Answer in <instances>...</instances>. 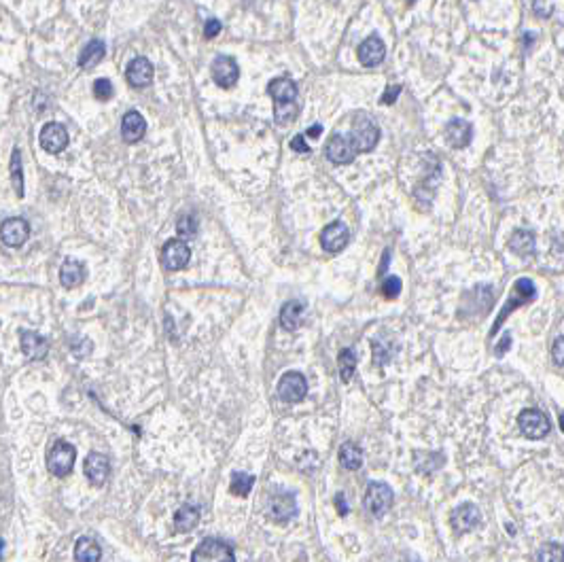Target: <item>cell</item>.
Returning a JSON list of instances; mask_svg holds the SVG:
<instances>
[{"mask_svg":"<svg viewBox=\"0 0 564 562\" xmlns=\"http://www.w3.org/2000/svg\"><path fill=\"white\" fill-rule=\"evenodd\" d=\"M325 153H327V159L338 166L342 164H350L356 151H354V144L350 140V136L346 134H335L327 140V147H325Z\"/></svg>","mask_w":564,"mask_h":562,"instance_id":"5bb4252c","label":"cell"},{"mask_svg":"<svg viewBox=\"0 0 564 562\" xmlns=\"http://www.w3.org/2000/svg\"><path fill=\"white\" fill-rule=\"evenodd\" d=\"M517 427L529 439H543L551 431L549 418L539 410H522L517 416Z\"/></svg>","mask_w":564,"mask_h":562,"instance_id":"52a82bcc","label":"cell"},{"mask_svg":"<svg viewBox=\"0 0 564 562\" xmlns=\"http://www.w3.org/2000/svg\"><path fill=\"white\" fill-rule=\"evenodd\" d=\"M509 342H511V338H509V333H507V336L503 338V346H499V348H497V354H503V352L509 348Z\"/></svg>","mask_w":564,"mask_h":562,"instance_id":"7bdbcfd3","label":"cell"},{"mask_svg":"<svg viewBox=\"0 0 564 562\" xmlns=\"http://www.w3.org/2000/svg\"><path fill=\"white\" fill-rule=\"evenodd\" d=\"M85 475H88V479L92 481L94 486H104L106 484V479H108V475H110V463H108V458L104 456V454H100V452H92V454H88V458H85Z\"/></svg>","mask_w":564,"mask_h":562,"instance_id":"e0dca14e","label":"cell"},{"mask_svg":"<svg viewBox=\"0 0 564 562\" xmlns=\"http://www.w3.org/2000/svg\"><path fill=\"white\" fill-rule=\"evenodd\" d=\"M304 318V304L301 301H289L280 310V325L287 331H295L301 325Z\"/></svg>","mask_w":564,"mask_h":562,"instance_id":"d4e9b609","label":"cell"},{"mask_svg":"<svg viewBox=\"0 0 564 562\" xmlns=\"http://www.w3.org/2000/svg\"><path fill=\"white\" fill-rule=\"evenodd\" d=\"M509 249L515 253V255H522V257H529L535 253V235L526 229H517L511 240H509Z\"/></svg>","mask_w":564,"mask_h":562,"instance_id":"83f0119b","label":"cell"},{"mask_svg":"<svg viewBox=\"0 0 564 562\" xmlns=\"http://www.w3.org/2000/svg\"><path fill=\"white\" fill-rule=\"evenodd\" d=\"M562 348H564V340L562 336L554 342V361H556V365L560 367L564 363V354H562Z\"/></svg>","mask_w":564,"mask_h":562,"instance_id":"f35d334b","label":"cell"},{"mask_svg":"<svg viewBox=\"0 0 564 562\" xmlns=\"http://www.w3.org/2000/svg\"><path fill=\"white\" fill-rule=\"evenodd\" d=\"M291 149H293V151H297V153H308V151H310V147L306 144V136H304V134H297V136L291 140Z\"/></svg>","mask_w":564,"mask_h":562,"instance_id":"ab89813d","label":"cell"},{"mask_svg":"<svg viewBox=\"0 0 564 562\" xmlns=\"http://www.w3.org/2000/svg\"><path fill=\"white\" fill-rule=\"evenodd\" d=\"M320 132H322V126H312V128H308L306 136H310V138H318V136H320Z\"/></svg>","mask_w":564,"mask_h":562,"instance_id":"b9f144b4","label":"cell"},{"mask_svg":"<svg viewBox=\"0 0 564 562\" xmlns=\"http://www.w3.org/2000/svg\"><path fill=\"white\" fill-rule=\"evenodd\" d=\"M85 280V265L76 259H66L60 267V283L66 289H76Z\"/></svg>","mask_w":564,"mask_h":562,"instance_id":"603a6c76","label":"cell"},{"mask_svg":"<svg viewBox=\"0 0 564 562\" xmlns=\"http://www.w3.org/2000/svg\"><path fill=\"white\" fill-rule=\"evenodd\" d=\"M308 392V382L299 372H287L278 382V397L287 404H297Z\"/></svg>","mask_w":564,"mask_h":562,"instance_id":"9c48e42d","label":"cell"},{"mask_svg":"<svg viewBox=\"0 0 564 562\" xmlns=\"http://www.w3.org/2000/svg\"><path fill=\"white\" fill-rule=\"evenodd\" d=\"M335 507H338V513L340 515H346L348 513V503H346V497L342 493L335 495Z\"/></svg>","mask_w":564,"mask_h":562,"instance_id":"60d3db41","label":"cell"},{"mask_svg":"<svg viewBox=\"0 0 564 562\" xmlns=\"http://www.w3.org/2000/svg\"><path fill=\"white\" fill-rule=\"evenodd\" d=\"M539 562H562V545L560 543H545L539 549Z\"/></svg>","mask_w":564,"mask_h":562,"instance_id":"836d02e7","label":"cell"},{"mask_svg":"<svg viewBox=\"0 0 564 562\" xmlns=\"http://www.w3.org/2000/svg\"><path fill=\"white\" fill-rule=\"evenodd\" d=\"M384 56H386L384 43H382V38L376 36V34L365 38V41L358 45V62L363 66H378V64H382Z\"/></svg>","mask_w":564,"mask_h":562,"instance_id":"ffe728a7","label":"cell"},{"mask_svg":"<svg viewBox=\"0 0 564 562\" xmlns=\"http://www.w3.org/2000/svg\"><path fill=\"white\" fill-rule=\"evenodd\" d=\"M219 32H221V22H219V19H215V17H213V19H208V22H206V26H204V36H206V38H215Z\"/></svg>","mask_w":564,"mask_h":562,"instance_id":"74e56055","label":"cell"},{"mask_svg":"<svg viewBox=\"0 0 564 562\" xmlns=\"http://www.w3.org/2000/svg\"><path fill=\"white\" fill-rule=\"evenodd\" d=\"M410 3H414V0H410Z\"/></svg>","mask_w":564,"mask_h":562,"instance_id":"ee69618b","label":"cell"},{"mask_svg":"<svg viewBox=\"0 0 564 562\" xmlns=\"http://www.w3.org/2000/svg\"><path fill=\"white\" fill-rule=\"evenodd\" d=\"M104 56H106V45L102 43V41H98V38H94L92 43H88L85 45V49L81 51V56H78V66L81 68H94V66H98L102 60H104Z\"/></svg>","mask_w":564,"mask_h":562,"instance_id":"cb8c5ba5","label":"cell"},{"mask_svg":"<svg viewBox=\"0 0 564 562\" xmlns=\"http://www.w3.org/2000/svg\"><path fill=\"white\" fill-rule=\"evenodd\" d=\"M392 501H395V495H392V488L388 484H384V481H370L363 505H365V509L374 518H382V515H386L390 511Z\"/></svg>","mask_w":564,"mask_h":562,"instance_id":"8992f818","label":"cell"},{"mask_svg":"<svg viewBox=\"0 0 564 562\" xmlns=\"http://www.w3.org/2000/svg\"><path fill=\"white\" fill-rule=\"evenodd\" d=\"M191 562H235V554L225 541L208 537L193 549Z\"/></svg>","mask_w":564,"mask_h":562,"instance_id":"5b68a950","label":"cell"},{"mask_svg":"<svg viewBox=\"0 0 564 562\" xmlns=\"http://www.w3.org/2000/svg\"><path fill=\"white\" fill-rule=\"evenodd\" d=\"M199 522V509L195 505H183L174 513V527L179 533H191Z\"/></svg>","mask_w":564,"mask_h":562,"instance_id":"4316f807","label":"cell"},{"mask_svg":"<svg viewBox=\"0 0 564 562\" xmlns=\"http://www.w3.org/2000/svg\"><path fill=\"white\" fill-rule=\"evenodd\" d=\"M76 461V448L64 439H58L51 444L47 452V469L56 477H66Z\"/></svg>","mask_w":564,"mask_h":562,"instance_id":"3957f363","label":"cell"},{"mask_svg":"<svg viewBox=\"0 0 564 562\" xmlns=\"http://www.w3.org/2000/svg\"><path fill=\"white\" fill-rule=\"evenodd\" d=\"M28 235H30V225L26 219L11 217L0 225V240H3V245H7L11 249L22 247L28 240Z\"/></svg>","mask_w":564,"mask_h":562,"instance_id":"7c38bea8","label":"cell"},{"mask_svg":"<svg viewBox=\"0 0 564 562\" xmlns=\"http://www.w3.org/2000/svg\"><path fill=\"white\" fill-rule=\"evenodd\" d=\"M213 78L215 83L223 90H229L238 83L240 78V68H238V62L229 56H219L215 62H213Z\"/></svg>","mask_w":564,"mask_h":562,"instance_id":"4fadbf2b","label":"cell"},{"mask_svg":"<svg viewBox=\"0 0 564 562\" xmlns=\"http://www.w3.org/2000/svg\"><path fill=\"white\" fill-rule=\"evenodd\" d=\"M11 183L19 197H24V170H22V153L19 149H13L11 153Z\"/></svg>","mask_w":564,"mask_h":562,"instance_id":"1f68e13d","label":"cell"},{"mask_svg":"<svg viewBox=\"0 0 564 562\" xmlns=\"http://www.w3.org/2000/svg\"><path fill=\"white\" fill-rule=\"evenodd\" d=\"M481 522V513H479V507L473 505V503H463L458 505L452 515H450V524L452 529L461 535V533H469L473 531L477 524Z\"/></svg>","mask_w":564,"mask_h":562,"instance_id":"9a60e30c","label":"cell"},{"mask_svg":"<svg viewBox=\"0 0 564 562\" xmlns=\"http://www.w3.org/2000/svg\"><path fill=\"white\" fill-rule=\"evenodd\" d=\"M269 515L280 522V524H285L291 518L297 515V503H295V497L291 493H282V495H274L269 499Z\"/></svg>","mask_w":564,"mask_h":562,"instance_id":"2e32d148","label":"cell"},{"mask_svg":"<svg viewBox=\"0 0 564 562\" xmlns=\"http://www.w3.org/2000/svg\"><path fill=\"white\" fill-rule=\"evenodd\" d=\"M38 142H40V147H43V151H47L51 155H58L68 147V132H66V128L62 124L49 122V124L43 126V130H40Z\"/></svg>","mask_w":564,"mask_h":562,"instance_id":"8fae6325","label":"cell"},{"mask_svg":"<svg viewBox=\"0 0 564 562\" xmlns=\"http://www.w3.org/2000/svg\"><path fill=\"white\" fill-rule=\"evenodd\" d=\"M350 140H352L356 153H370L376 149V144L380 140V130L370 117H356L352 124Z\"/></svg>","mask_w":564,"mask_h":562,"instance_id":"277c9868","label":"cell"},{"mask_svg":"<svg viewBox=\"0 0 564 562\" xmlns=\"http://www.w3.org/2000/svg\"><path fill=\"white\" fill-rule=\"evenodd\" d=\"M253 486H255V475L235 471L231 475V481H229V493L235 495V497H247L253 490Z\"/></svg>","mask_w":564,"mask_h":562,"instance_id":"f546056e","label":"cell"},{"mask_svg":"<svg viewBox=\"0 0 564 562\" xmlns=\"http://www.w3.org/2000/svg\"><path fill=\"white\" fill-rule=\"evenodd\" d=\"M535 297H537V289H535V283H533L531 278H520V280H515V285H513V289H511V295H509L507 304L503 306V312L499 314V318H497V323H495L490 336H495V333L501 329V325L505 323V318H507L515 308L531 304Z\"/></svg>","mask_w":564,"mask_h":562,"instance_id":"7a4b0ae2","label":"cell"},{"mask_svg":"<svg viewBox=\"0 0 564 562\" xmlns=\"http://www.w3.org/2000/svg\"><path fill=\"white\" fill-rule=\"evenodd\" d=\"M340 463L348 471L360 469V465H363V450L356 444H352V441H346V444L340 448Z\"/></svg>","mask_w":564,"mask_h":562,"instance_id":"f1b7e54d","label":"cell"},{"mask_svg":"<svg viewBox=\"0 0 564 562\" xmlns=\"http://www.w3.org/2000/svg\"><path fill=\"white\" fill-rule=\"evenodd\" d=\"M144 132H147L144 117L138 110H128L124 115V122H121V136H124V140L134 144V142L142 140Z\"/></svg>","mask_w":564,"mask_h":562,"instance_id":"44dd1931","label":"cell"},{"mask_svg":"<svg viewBox=\"0 0 564 562\" xmlns=\"http://www.w3.org/2000/svg\"><path fill=\"white\" fill-rule=\"evenodd\" d=\"M348 240H350L348 227L342 221H333V223H329L325 229H322L320 247H322V251L335 255V253H342L348 247Z\"/></svg>","mask_w":564,"mask_h":562,"instance_id":"ba28073f","label":"cell"},{"mask_svg":"<svg viewBox=\"0 0 564 562\" xmlns=\"http://www.w3.org/2000/svg\"><path fill=\"white\" fill-rule=\"evenodd\" d=\"M126 78L132 88H147L153 81V64L147 58H134L126 68Z\"/></svg>","mask_w":564,"mask_h":562,"instance_id":"d6986e66","label":"cell"},{"mask_svg":"<svg viewBox=\"0 0 564 562\" xmlns=\"http://www.w3.org/2000/svg\"><path fill=\"white\" fill-rule=\"evenodd\" d=\"M189 259H191V251L185 245V240H179V238L168 240V242L164 245V251H161V263H164V267L170 272L187 267Z\"/></svg>","mask_w":564,"mask_h":562,"instance_id":"30bf717a","label":"cell"},{"mask_svg":"<svg viewBox=\"0 0 564 562\" xmlns=\"http://www.w3.org/2000/svg\"><path fill=\"white\" fill-rule=\"evenodd\" d=\"M113 94H115V90H113V83L108 81V78H98V81L94 83V96L98 100L106 102L113 98Z\"/></svg>","mask_w":564,"mask_h":562,"instance_id":"d590c367","label":"cell"},{"mask_svg":"<svg viewBox=\"0 0 564 562\" xmlns=\"http://www.w3.org/2000/svg\"><path fill=\"white\" fill-rule=\"evenodd\" d=\"M380 291H382V295H384L386 299L399 297V293H401V280H399L397 276H386V278H384V283H382V287H380Z\"/></svg>","mask_w":564,"mask_h":562,"instance_id":"e575fe53","label":"cell"},{"mask_svg":"<svg viewBox=\"0 0 564 562\" xmlns=\"http://www.w3.org/2000/svg\"><path fill=\"white\" fill-rule=\"evenodd\" d=\"M176 231H179V235H181L183 240L193 238V235L197 233V219H195V217H191V215L181 217V219H179V223H176Z\"/></svg>","mask_w":564,"mask_h":562,"instance_id":"d6a6232c","label":"cell"},{"mask_svg":"<svg viewBox=\"0 0 564 562\" xmlns=\"http://www.w3.org/2000/svg\"><path fill=\"white\" fill-rule=\"evenodd\" d=\"M100 556H102V549L92 537H81L74 543V560L76 562H98Z\"/></svg>","mask_w":564,"mask_h":562,"instance_id":"484cf974","label":"cell"},{"mask_svg":"<svg viewBox=\"0 0 564 562\" xmlns=\"http://www.w3.org/2000/svg\"><path fill=\"white\" fill-rule=\"evenodd\" d=\"M399 94H401V85H399V83L388 85V88H386V92L380 96V104H392V102L399 98Z\"/></svg>","mask_w":564,"mask_h":562,"instance_id":"8d00e7d4","label":"cell"},{"mask_svg":"<svg viewBox=\"0 0 564 562\" xmlns=\"http://www.w3.org/2000/svg\"><path fill=\"white\" fill-rule=\"evenodd\" d=\"M473 138V128L465 119H452L446 124V140L454 149H465Z\"/></svg>","mask_w":564,"mask_h":562,"instance_id":"7402d4cb","label":"cell"},{"mask_svg":"<svg viewBox=\"0 0 564 562\" xmlns=\"http://www.w3.org/2000/svg\"><path fill=\"white\" fill-rule=\"evenodd\" d=\"M19 338H22V352H24L26 358H30V361H43L47 356L49 344H47V340L40 336V333L24 329L19 333Z\"/></svg>","mask_w":564,"mask_h":562,"instance_id":"ac0fdd59","label":"cell"},{"mask_svg":"<svg viewBox=\"0 0 564 562\" xmlns=\"http://www.w3.org/2000/svg\"><path fill=\"white\" fill-rule=\"evenodd\" d=\"M338 365H340V376L344 382H350L356 372V356L352 348H344L338 356Z\"/></svg>","mask_w":564,"mask_h":562,"instance_id":"4dcf8cb0","label":"cell"},{"mask_svg":"<svg viewBox=\"0 0 564 562\" xmlns=\"http://www.w3.org/2000/svg\"><path fill=\"white\" fill-rule=\"evenodd\" d=\"M267 94L274 98L276 126H289L297 115V85L287 76H278L269 81Z\"/></svg>","mask_w":564,"mask_h":562,"instance_id":"6da1fadb","label":"cell"}]
</instances>
